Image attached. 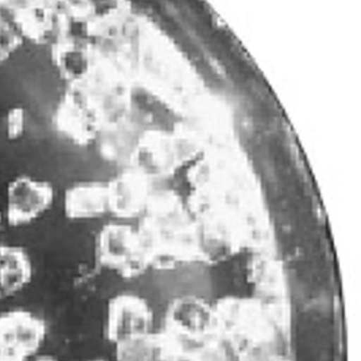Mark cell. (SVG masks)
<instances>
[{"label": "cell", "mask_w": 361, "mask_h": 361, "mask_svg": "<svg viewBox=\"0 0 361 361\" xmlns=\"http://www.w3.org/2000/svg\"><path fill=\"white\" fill-rule=\"evenodd\" d=\"M190 212H231L247 219L259 232L261 212L257 184L250 166L237 150L212 147L187 166Z\"/></svg>", "instance_id": "cell-1"}, {"label": "cell", "mask_w": 361, "mask_h": 361, "mask_svg": "<svg viewBox=\"0 0 361 361\" xmlns=\"http://www.w3.org/2000/svg\"><path fill=\"white\" fill-rule=\"evenodd\" d=\"M135 228L149 270L171 271L199 263L193 219L176 190H154Z\"/></svg>", "instance_id": "cell-2"}, {"label": "cell", "mask_w": 361, "mask_h": 361, "mask_svg": "<svg viewBox=\"0 0 361 361\" xmlns=\"http://www.w3.org/2000/svg\"><path fill=\"white\" fill-rule=\"evenodd\" d=\"M216 334L238 355L267 344H279L286 333L273 312L254 295H224L214 301Z\"/></svg>", "instance_id": "cell-3"}, {"label": "cell", "mask_w": 361, "mask_h": 361, "mask_svg": "<svg viewBox=\"0 0 361 361\" xmlns=\"http://www.w3.org/2000/svg\"><path fill=\"white\" fill-rule=\"evenodd\" d=\"M132 85L133 81L124 71L95 54L87 75L68 88L86 103L103 130L130 114Z\"/></svg>", "instance_id": "cell-4"}, {"label": "cell", "mask_w": 361, "mask_h": 361, "mask_svg": "<svg viewBox=\"0 0 361 361\" xmlns=\"http://www.w3.org/2000/svg\"><path fill=\"white\" fill-rule=\"evenodd\" d=\"M96 262L103 269L123 279H134L149 270L135 225L109 223L95 239Z\"/></svg>", "instance_id": "cell-5"}, {"label": "cell", "mask_w": 361, "mask_h": 361, "mask_svg": "<svg viewBox=\"0 0 361 361\" xmlns=\"http://www.w3.org/2000/svg\"><path fill=\"white\" fill-rule=\"evenodd\" d=\"M193 159L172 130L145 128L140 134L130 165L152 183L175 176Z\"/></svg>", "instance_id": "cell-6"}, {"label": "cell", "mask_w": 361, "mask_h": 361, "mask_svg": "<svg viewBox=\"0 0 361 361\" xmlns=\"http://www.w3.org/2000/svg\"><path fill=\"white\" fill-rule=\"evenodd\" d=\"M183 351L216 335L214 302L197 295H183L169 302L162 328Z\"/></svg>", "instance_id": "cell-7"}, {"label": "cell", "mask_w": 361, "mask_h": 361, "mask_svg": "<svg viewBox=\"0 0 361 361\" xmlns=\"http://www.w3.org/2000/svg\"><path fill=\"white\" fill-rule=\"evenodd\" d=\"M155 315L146 299L123 292L109 300L105 310L104 336L112 345L148 333L154 328Z\"/></svg>", "instance_id": "cell-8"}, {"label": "cell", "mask_w": 361, "mask_h": 361, "mask_svg": "<svg viewBox=\"0 0 361 361\" xmlns=\"http://www.w3.org/2000/svg\"><path fill=\"white\" fill-rule=\"evenodd\" d=\"M47 334L44 321L32 312L14 310L0 314V355L21 361L35 358Z\"/></svg>", "instance_id": "cell-9"}, {"label": "cell", "mask_w": 361, "mask_h": 361, "mask_svg": "<svg viewBox=\"0 0 361 361\" xmlns=\"http://www.w3.org/2000/svg\"><path fill=\"white\" fill-rule=\"evenodd\" d=\"M54 190L48 181L19 176L10 181L6 190V221L11 226L35 222L50 209Z\"/></svg>", "instance_id": "cell-10"}, {"label": "cell", "mask_w": 361, "mask_h": 361, "mask_svg": "<svg viewBox=\"0 0 361 361\" xmlns=\"http://www.w3.org/2000/svg\"><path fill=\"white\" fill-rule=\"evenodd\" d=\"M13 18L23 41L54 45L63 37V18L59 1L11 3Z\"/></svg>", "instance_id": "cell-11"}, {"label": "cell", "mask_w": 361, "mask_h": 361, "mask_svg": "<svg viewBox=\"0 0 361 361\" xmlns=\"http://www.w3.org/2000/svg\"><path fill=\"white\" fill-rule=\"evenodd\" d=\"M105 186L109 214L121 222L137 221L155 190L149 179L132 168H125L105 183Z\"/></svg>", "instance_id": "cell-12"}, {"label": "cell", "mask_w": 361, "mask_h": 361, "mask_svg": "<svg viewBox=\"0 0 361 361\" xmlns=\"http://www.w3.org/2000/svg\"><path fill=\"white\" fill-rule=\"evenodd\" d=\"M54 124L71 142L76 146H89L96 142L102 126L95 114L73 89L68 88L58 103Z\"/></svg>", "instance_id": "cell-13"}, {"label": "cell", "mask_w": 361, "mask_h": 361, "mask_svg": "<svg viewBox=\"0 0 361 361\" xmlns=\"http://www.w3.org/2000/svg\"><path fill=\"white\" fill-rule=\"evenodd\" d=\"M114 348L116 361H185L180 345L163 329L150 330Z\"/></svg>", "instance_id": "cell-14"}, {"label": "cell", "mask_w": 361, "mask_h": 361, "mask_svg": "<svg viewBox=\"0 0 361 361\" xmlns=\"http://www.w3.org/2000/svg\"><path fill=\"white\" fill-rule=\"evenodd\" d=\"M63 214L72 221H90L108 215L105 183L86 181L67 188L63 194Z\"/></svg>", "instance_id": "cell-15"}, {"label": "cell", "mask_w": 361, "mask_h": 361, "mask_svg": "<svg viewBox=\"0 0 361 361\" xmlns=\"http://www.w3.org/2000/svg\"><path fill=\"white\" fill-rule=\"evenodd\" d=\"M51 61L68 86L86 76L95 61V52L87 41L61 38L51 45Z\"/></svg>", "instance_id": "cell-16"}, {"label": "cell", "mask_w": 361, "mask_h": 361, "mask_svg": "<svg viewBox=\"0 0 361 361\" xmlns=\"http://www.w3.org/2000/svg\"><path fill=\"white\" fill-rule=\"evenodd\" d=\"M32 262L19 246L0 244V300L23 291L32 279Z\"/></svg>", "instance_id": "cell-17"}, {"label": "cell", "mask_w": 361, "mask_h": 361, "mask_svg": "<svg viewBox=\"0 0 361 361\" xmlns=\"http://www.w3.org/2000/svg\"><path fill=\"white\" fill-rule=\"evenodd\" d=\"M142 130L130 121V114L105 127L96 140L102 157L108 162L124 165L127 168Z\"/></svg>", "instance_id": "cell-18"}, {"label": "cell", "mask_w": 361, "mask_h": 361, "mask_svg": "<svg viewBox=\"0 0 361 361\" xmlns=\"http://www.w3.org/2000/svg\"><path fill=\"white\" fill-rule=\"evenodd\" d=\"M185 361H238V352L217 334L186 350Z\"/></svg>", "instance_id": "cell-19"}, {"label": "cell", "mask_w": 361, "mask_h": 361, "mask_svg": "<svg viewBox=\"0 0 361 361\" xmlns=\"http://www.w3.org/2000/svg\"><path fill=\"white\" fill-rule=\"evenodd\" d=\"M23 43V36L13 18L11 3L0 1V63L10 59Z\"/></svg>", "instance_id": "cell-20"}, {"label": "cell", "mask_w": 361, "mask_h": 361, "mask_svg": "<svg viewBox=\"0 0 361 361\" xmlns=\"http://www.w3.org/2000/svg\"><path fill=\"white\" fill-rule=\"evenodd\" d=\"M7 139L16 141L23 137L25 130V111L23 106L11 108L5 121Z\"/></svg>", "instance_id": "cell-21"}, {"label": "cell", "mask_w": 361, "mask_h": 361, "mask_svg": "<svg viewBox=\"0 0 361 361\" xmlns=\"http://www.w3.org/2000/svg\"><path fill=\"white\" fill-rule=\"evenodd\" d=\"M34 361H59L52 355H36Z\"/></svg>", "instance_id": "cell-22"}, {"label": "cell", "mask_w": 361, "mask_h": 361, "mask_svg": "<svg viewBox=\"0 0 361 361\" xmlns=\"http://www.w3.org/2000/svg\"><path fill=\"white\" fill-rule=\"evenodd\" d=\"M79 361H108V360H105V359H102V358H92V359H86V360H79Z\"/></svg>", "instance_id": "cell-23"}]
</instances>
